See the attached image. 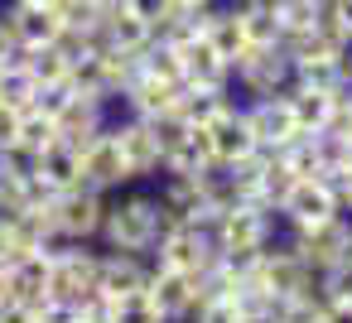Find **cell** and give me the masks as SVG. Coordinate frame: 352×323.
<instances>
[{
  "mask_svg": "<svg viewBox=\"0 0 352 323\" xmlns=\"http://www.w3.org/2000/svg\"><path fill=\"white\" fill-rule=\"evenodd\" d=\"M0 30L10 34V44H15L20 54L58 44V15H54V10H44V5H15V10L6 15V25H0Z\"/></svg>",
  "mask_w": 352,
  "mask_h": 323,
  "instance_id": "15",
  "label": "cell"
},
{
  "mask_svg": "<svg viewBox=\"0 0 352 323\" xmlns=\"http://www.w3.org/2000/svg\"><path fill=\"white\" fill-rule=\"evenodd\" d=\"M20 63H25V73L34 78L39 92H49V87H68V78H73V58H68L58 44H49V49H30V54H20Z\"/></svg>",
  "mask_w": 352,
  "mask_h": 323,
  "instance_id": "21",
  "label": "cell"
},
{
  "mask_svg": "<svg viewBox=\"0 0 352 323\" xmlns=\"http://www.w3.org/2000/svg\"><path fill=\"white\" fill-rule=\"evenodd\" d=\"M222 107H232L227 102V92H203V87H179V102H174V116L184 121V126H208Z\"/></svg>",
  "mask_w": 352,
  "mask_h": 323,
  "instance_id": "24",
  "label": "cell"
},
{
  "mask_svg": "<svg viewBox=\"0 0 352 323\" xmlns=\"http://www.w3.org/2000/svg\"><path fill=\"white\" fill-rule=\"evenodd\" d=\"M270 323H323V304L314 294L304 299H280V309L270 313Z\"/></svg>",
  "mask_w": 352,
  "mask_h": 323,
  "instance_id": "28",
  "label": "cell"
},
{
  "mask_svg": "<svg viewBox=\"0 0 352 323\" xmlns=\"http://www.w3.org/2000/svg\"><path fill=\"white\" fill-rule=\"evenodd\" d=\"M179 63H184V87H203V92H227V87H232V68H227L203 39L184 44V49H179Z\"/></svg>",
  "mask_w": 352,
  "mask_h": 323,
  "instance_id": "16",
  "label": "cell"
},
{
  "mask_svg": "<svg viewBox=\"0 0 352 323\" xmlns=\"http://www.w3.org/2000/svg\"><path fill=\"white\" fill-rule=\"evenodd\" d=\"M275 227H280V217L270 208H232V212H217L208 222V236H212V251L222 260L246 265L275 241Z\"/></svg>",
  "mask_w": 352,
  "mask_h": 323,
  "instance_id": "2",
  "label": "cell"
},
{
  "mask_svg": "<svg viewBox=\"0 0 352 323\" xmlns=\"http://www.w3.org/2000/svg\"><path fill=\"white\" fill-rule=\"evenodd\" d=\"M232 78H241V87H246L256 102H261V97H280V92H289V82H294L285 49H246V54L236 58Z\"/></svg>",
  "mask_w": 352,
  "mask_h": 323,
  "instance_id": "9",
  "label": "cell"
},
{
  "mask_svg": "<svg viewBox=\"0 0 352 323\" xmlns=\"http://www.w3.org/2000/svg\"><path fill=\"white\" fill-rule=\"evenodd\" d=\"M121 10H131L135 20H145L150 30H160L174 15V0H121Z\"/></svg>",
  "mask_w": 352,
  "mask_h": 323,
  "instance_id": "30",
  "label": "cell"
},
{
  "mask_svg": "<svg viewBox=\"0 0 352 323\" xmlns=\"http://www.w3.org/2000/svg\"><path fill=\"white\" fill-rule=\"evenodd\" d=\"M164 227H169V217H164L160 198L155 193H131V198L107 203L97 241H107V251H126V256H145L150 260L155 241L164 236Z\"/></svg>",
  "mask_w": 352,
  "mask_h": 323,
  "instance_id": "1",
  "label": "cell"
},
{
  "mask_svg": "<svg viewBox=\"0 0 352 323\" xmlns=\"http://www.w3.org/2000/svg\"><path fill=\"white\" fill-rule=\"evenodd\" d=\"M323 323H352V304H323Z\"/></svg>",
  "mask_w": 352,
  "mask_h": 323,
  "instance_id": "34",
  "label": "cell"
},
{
  "mask_svg": "<svg viewBox=\"0 0 352 323\" xmlns=\"http://www.w3.org/2000/svg\"><path fill=\"white\" fill-rule=\"evenodd\" d=\"M212 236H208V222L203 227H188V222H169L164 236L155 241L150 251V265L155 270H184V275H198L208 260H212Z\"/></svg>",
  "mask_w": 352,
  "mask_h": 323,
  "instance_id": "5",
  "label": "cell"
},
{
  "mask_svg": "<svg viewBox=\"0 0 352 323\" xmlns=\"http://www.w3.org/2000/svg\"><path fill=\"white\" fill-rule=\"evenodd\" d=\"M241 111H246V126H251L256 150H265V155L285 150V145L299 135V126H294V111H289L285 92H280V97H261V102H251V107H241Z\"/></svg>",
  "mask_w": 352,
  "mask_h": 323,
  "instance_id": "10",
  "label": "cell"
},
{
  "mask_svg": "<svg viewBox=\"0 0 352 323\" xmlns=\"http://www.w3.org/2000/svg\"><path fill=\"white\" fill-rule=\"evenodd\" d=\"M232 10L241 20L246 49H280V25H275L270 0H241V5H232Z\"/></svg>",
  "mask_w": 352,
  "mask_h": 323,
  "instance_id": "22",
  "label": "cell"
},
{
  "mask_svg": "<svg viewBox=\"0 0 352 323\" xmlns=\"http://www.w3.org/2000/svg\"><path fill=\"white\" fill-rule=\"evenodd\" d=\"M30 174L49 188V193H63V188H78L82 183V164H78V150L68 140H54L44 155H34Z\"/></svg>",
  "mask_w": 352,
  "mask_h": 323,
  "instance_id": "18",
  "label": "cell"
},
{
  "mask_svg": "<svg viewBox=\"0 0 352 323\" xmlns=\"http://www.w3.org/2000/svg\"><path fill=\"white\" fill-rule=\"evenodd\" d=\"M10 304L39 309L49 299V251H30L20 260H10Z\"/></svg>",
  "mask_w": 352,
  "mask_h": 323,
  "instance_id": "17",
  "label": "cell"
},
{
  "mask_svg": "<svg viewBox=\"0 0 352 323\" xmlns=\"http://www.w3.org/2000/svg\"><path fill=\"white\" fill-rule=\"evenodd\" d=\"M342 208H338V193L323 183V179H299L285 198H280V208H275V217H280V227L285 232H309V227H318V222H328V217H338Z\"/></svg>",
  "mask_w": 352,
  "mask_h": 323,
  "instance_id": "7",
  "label": "cell"
},
{
  "mask_svg": "<svg viewBox=\"0 0 352 323\" xmlns=\"http://www.w3.org/2000/svg\"><path fill=\"white\" fill-rule=\"evenodd\" d=\"M241 323H270V318H265V313H246Z\"/></svg>",
  "mask_w": 352,
  "mask_h": 323,
  "instance_id": "38",
  "label": "cell"
},
{
  "mask_svg": "<svg viewBox=\"0 0 352 323\" xmlns=\"http://www.w3.org/2000/svg\"><path fill=\"white\" fill-rule=\"evenodd\" d=\"M78 164H82V188H92V193H116L121 183H131V174H126V159H121V150H116V135H111V126L107 131H97L82 150H78Z\"/></svg>",
  "mask_w": 352,
  "mask_h": 323,
  "instance_id": "8",
  "label": "cell"
},
{
  "mask_svg": "<svg viewBox=\"0 0 352 323\" xmlns=\"http://www.w3.org/2000/svg\"><path fill=\"white\" fill-rule=\"evenodd\" d=\"M150 299L160 304V313L169 318V323H188L193 313H198V304H203V285H198V275H184V270H155L150 265Z\"/></svg>",
  "mask_w": 352,
  "mask_h": 323,
  "instance_id": "11",
  "label": "cell"
},
{
  "mask_svg": "<svg viewBox=\"0 0 352 323\" xmlns=\"http://www.w3.org/2000/svg\"><path fill=\"white\" fill-rule=\"evenodd\" d=\"M111 323H169V318L160 313V304L150 299V289H135V294H126V299L111 304Z\"/></svg>",
  "mask_w": 352,
  "mask_h": 323,
  "instance_id": "27",
  "label": "cell"
},
{
  "mask_svg": "<svg viewBox=\"0 0 352 323\" xmlns=\"http://www.w3.org/2000/svg\"><path fill=\"white\" fill-rule=\"evenodd\" d=\"M111 135H116V150H121V159H126V174L131 179H160L164 174V155H160V140H155V131L145 126V121H121V126H111Z\"/></svg>",
  "mask_w": 352,
  "mask_h": 323,
  "instance_id": "12",
  "label": "cell"
},
{
  "mask_svg": "<svg viewBox=\"0 0 352 323\" xmlns=\"http://www.w3.org/2000/svg\"><path fill=\"white\" fill-rule=\"evenodd\" d=\"M227 68H236V58L246 54V34H241V20H236V10H208L203 15V34H198Z\"/></svg>",
  "mask_w": 352,
  "mask_h": 323,
  "instance_id": "19",
  "label": "cell"
},
{
  "mask_svg": "<svg viewBox=\"0 0 352 323\" xmlns=\"http://www.w3.org/2000/svg\"><path fill=\"white\" fill-rule=\"evenodd\" d=\"M34 102H39V87L25 73V63H15V68L0 73V107H6V111L25 116V111H34Z\"/></svg>",
  "mask_w": 352,
  "mask_h": 323,
  "instance_id": "25",
  "label": "cell"
},
{
  "mask_svg": "<svg viewBox=\"0 0 352 323\" xmlns=\"http://www.w3.org/2000/svg\"><path fill=\"white\" fill-rule=\"evenodd\" d=\"M241 318H246V313H241L236 299H203L188 323H241Z\"/></svg>",
  "mask_w": 352,
  "mask_h": 323,
  "instance_id": "29",
  "label": "cell"
},
{
  "mask_svg": "<svg viewBox=\"0 0 352 323\" xmlns=\"http://www.w3.org/2000/svg\"><path fill=\"white\" fill-rule=\"evenodd\" d=\"M150 285V260L145 256H126V251H102V265H97V294L102 299H126L135 289Z\"/></svg>",
  "mask_w": 352,
  "mask_h": 323,
  "instance_id": "14",
  "label": "cell"
},
{
  "mask_svg": "<svg viewBox=\"0 0 352 323\" xmlns=\"http://www.w3.org/2000/svg\"><path fill=\"white\" fill-rule=\"evenodd\" d=\"M270 10H275V25H280V44L309 34L318 25V15H323L318 0H270Z\"/></svg>",
  "mask_w": 352,
  "mask_h": 323,
  "instance_id": "23",
  "label": "cell"
},
{
  "mask_svg": "<svg viewBox=\"0 0 352 323\" xmlns=\"http://www.w3.org/2000/svg\"><path fill=\"white\" fill-rule=\"evenodd\" d=\"M0 323H34V309H25V304H0Z\"/></svg>",
  "mask_w": 352,
  "mask_h": 323,
  "instance_id": "32",
  "label": "cell"
},
{
  "mask_svg": "<svg viewBox=\"0 0 352 323\" xmlns=\"http://www.w3.org/2000/svg\"><path fill=\"white\" fill-rule=\"evenodd\" d=\"M203 131H208V145H212V164L217 169L256 155V140H251V126H246V111L241 107H222Z\"/></svg>",
  "mask_w": 352,
  "mask_h": 323,
  "instance_id": "13",
  "label": "cell"
},
{
  "mask_svg": "<svg viewBox=\"0 0 352 323\" xmlns=\"http://www.w3.org/2000/svg\"><path fill=\"white\" fill-rule=\"evenodd\" d=\"M49 212H54L58 241H82V246H92L97 232H102V217H107V198L78 183V188L54 193V198H49Z\"/></svg>",
  "mask_w": 352,
  "mask_h": 323,
  "instance_id": "4",
  "label": "cell"
},
{
  "mask_svg": "<svg viewBox=\"0 0 352 323\" xmlns=\"http://www.w3.org/2000/svg\"><path fill=\"white\" fill-rule=\"evenodd\" d=\"M285 241H289L294 256L318 275V270L347 260V251H352V217L338 212V217H328V222H318V227H309V232H289Z\"/></svg>",
  "mask_w": 352,
  "mask_h": 323,
  "instance_id": "6",
  "label": "cell"
},
{
  "mask_svg": "<svg viewBox=\"0 0 352 323\" xmlns=\"http://www.w3.org/2000/svg\"><path fill=\"white\" fill-rule=\"evenodd\" d=\"M121 102L131 107L135 121H160V116H174L179 87H164V82H155V78H140V68H135V82L126 87Z\"/></svg>",
  "mask_w": 352,
  "mask_h": 323,
  "instance_id": "20",
  "label": "cell"
},
{
  "mask_svg": "<svg viewBox=\"0 0 352 323\" xmlns=\"http://www.w3.org/2000/svg\"><path fill=\"white\" fill-rule=\"evenodd\" d=\"M314 299L318 304H352V256L314 275Z\"/></svg>",
  "mask_w": 352,
  "mask_h": 323,
  "instance_id": "26",
  "label": "cell"
},
{
  "mask_svg": "<svg viewBox=\"0 0 352 323\" xmlns=\"http://www.w3.org/2000/svg\"><path fill=\"white\" fill-rule=\"evenodd\" d=\"M97 265H102V251H92L82 241L54 246L49 251V299L82 304L87 294H97Z\"/></svg>",
  "mask_w": 352,
  "mask_h": 323,
  "instance_id": "3",
  "label": "cell"
},
{
  "mask_svg": "<svg viewBox=\"0 0 352 323\" xmlns=\"http://www.w3.org/2000/svg\"><path fill=\"white\" fill-rule=\"evenodd\" d=\"M174 10H193L198 15V10H212V0H174Z\"/></svg>",
  "mask_w": 352,
  "mask_h": 323,
  "instance_id": "35",
  "label": "cell"
},
{
  "mask_svg": "<svg viewBox=\"0 0 352 323\" xmlns=\"http://www.w3.org/2000/svg\"><path fill=\"white\" fill-rule=\"evenodd\" d=\"M20 5H44V10H54V5H58V0H20Z\"/></svg>",
  "mask_w": 352,
  "mask_h": 323,
  "instance_id": "37",
  "label": "cell"
},
{
  "mask_svg": "<svg viewBox=\"0 0 352 323\" xmlns=\"http://www.w3.org/2000/svg\"><path fill=\"white\" fill-rule=\"evenodd\" d=\"M323 15H328V25L352 44V0H333V5H323Z\"/></svg>",
  "mask_w": 352,
  "mask_h": 323,
  "instance_id": "31",
  "label": "cell"
},
{
  "mask_svg": "<svg viewBox=\"0 0 352 323\" xmlns=\"http://www.w3.org/2000/svg\"><path fill=\"white\" fill-rule=\"evenodd\" d=\"M347 87H352V58H347Z\"/></svg>",
  "mask_w": 352,
  "mask_h": 323,
  "instance_id": "39",
  "label": "cell"
},
{
  "mask_svg": "<svg viewBox=\"0 0 352 323\" xmlns=\"http://www.w3.org/2000/svg\"><path fill=\"white\" fill-rule=\"evenodd\" d=\"M15 63H20V49L10 44V34H6V30H0V73L15 68Z\"/></svg>",
  "mask_w": 352,
  "mask_h": 323,
  "instance_id": "33",
  "label": "cell"
},
{
  "mask_svg": "<svg viewBox=\"0 0 352 323\" xmlns=\"http://www.w3.org/2000/svg\"><path fill=\"white\" fill-rule=\"evenodd\" d=\"M347 256H352V251H347Z\"/></svg>",
  "mask_w": 352,
  "mask_h": 323,
  "instance_id": "40",
  "label": "cell"
},
{
  "mask_svg": "<svg viewBox=\"0 0 352 323\" xmlns=\"http://www.w3.org/2000/svg\"><path fill=\"white\" fill-rule=\"evenodd\" d=\"M10 265H0V304H10V275H6Z\"/></svg>",
  "mask_w": 352,
  "mask_h": 323,
  "instance_id": "36",
  "label": "cell"
}]
</instances>
